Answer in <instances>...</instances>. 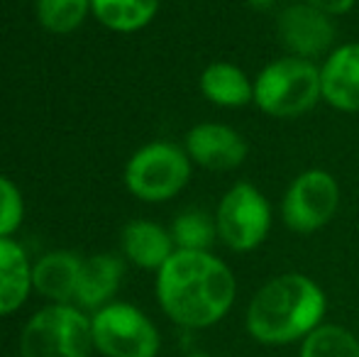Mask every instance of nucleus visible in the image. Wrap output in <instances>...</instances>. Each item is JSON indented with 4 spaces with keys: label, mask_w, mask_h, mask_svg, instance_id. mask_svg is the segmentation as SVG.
<instances>
[{
    "label": "nucleus",
    "mask_w": 359,
    "mask_h": 357,
    "mask_svg": "<svg viewBox=\"0 0 359 357\" xmlns=\"http://www.w3.org/2000/svg\"><path fill=\"white\" fill-rule=\"evenodd\" d=\"M237 296L232 269L213 252L176 250L156 271V299L176 325L210 328L230 314Z\"/></svg>",
    "instance_id": "nucleus-1"
},
{
    "label": "nucleus",
    "mask_w": 359,
    "mask_h": 357,
    "mask_svg": "<svg viewBox=\"0 0 359 357\" xmlns=\"http://www.w3.org/2000/svg\"><path fill=\"white\" fill-rule=\"evenodd\" d=\"M325 291L301 271H286L259 286L245 314V328L259 345H293L323 323Z\"/></svg>",
    "instance_id": "nucleus-2"
},
{
    "label": "nucleus",
    "mask_w": 359,
    "mask_h": 357,
    "mask_svg": "<svg viewBox=\"0 0 359 357\" xmlns=\"http://www.w3.org/2000/svg\"><path fill=\"white\" fill-rule=\"evenodd\" d=\"M320 100V67L308 59L286 54L266 64L255 79V105L269 118H301Z\"/></svg>",
    "instance_id": "nucleus-3"
},
{
    "label": "nucleus",
    "mask_w": 359,
    "mask_h": 357,
    "mask_svg": "<svg viewBox=\"0 0 359 357\" xmlns=\"http://www.w3.org/2000/svg\"><path fill=\"white\" fill-rule=\"evenodd\" d=\"M90 350V318L72 304H52L37 311L20 335L22 357H88Z\"/></svg>",
    "instance_id": "nucleus-4"
},
{
    "label": "nucleus",
    "mask_w": 359,
    "mask_h": 357,
    "mask_svg": "<svg viewBox=\"0 0 359 357\" xmlns=\"http://www.w3.org/2000/svg\"><path fill=\"white\" fill-rule=\"evenodd\" d=\"M191 157L171 142H149L130 157L125 186L140 201L164 203L179 196L191 181Z\"/></svg>",
    "instance_id": "nucleus-5"
},
{
    "label": "nucleus",
    "mask_w": 359,
    "mask_h": 357,
    "mask_svg": "<svg viewBox=\"0 0 359 357\" xmlns=\"http://www.w3.org/2000/svg\"><path fill=\"white\" fill-rule=\"evenodd\" d=\"M274 223L271 203L250 181L227 189L215 210L217 240L232 252H252L266 240Z\"/></svg>",
    "instance_id": "nucleus-6"
},
{
    "label": "nucleus",
    "mask_w": 359,
    "mask_h": 357,
    "mask_svg": "<svg viewBox=\"0 0 359 357\" xmlns=\"http://www.w3.org/2000/svg\"><path fill=\"white\" fill-rule=\"evenodd\" d=\"M93 348L105 357H156L159 330L149 318L130 304H108L95 311Z\"/></svg>",
    "instance_id": "nucleus-7"
},
{
    "label": "nucleus",
    "mask_w": 359,
    "mask_h": 357,
    "mask_svg": "<svg viewBox=\"0 0 359 357\" xmlns=\"http://www.w3.org/2000/svg\"><path fill=\"white\" fill-rule=\"evenodd\" d=\"M340 208V184L325 169H306L288 184L281 220L291 233L311 235L325 228Z\"/></svg>",
    "instance_id": "nucleus-8"
},
{
    "label": "nucleus",
    "mask_w": 359,
    "mask_h": 357,
    "mask_svg": "<svg viewBox=\"0 0 359 357\" xmlns=\"http://www.w3.org/2000/svg\"><path fill=\"white\" fill-rule=\"evenodd\" d=\"M335 18L306 3L286 5L276 18V39L288 57L316 62L335 49Z\"/></svg>",
    "instance_id": "nucleus-9"
},
{
    "label": "nucleus",
    "mask_w": 359,
    "mask_h": 357,
    "mask_svg": "<svg viewBox=\"0 0 359 357\" xmlns=\"http://www.w3.org/2000/svg\"><path fill=\"white\" fill-rule=\"evenodd\" d=\"M191 162L208 172H232L247 159V140L222 123H201L186 133L184 142Z\"/></svg>",
    "instance_id": "nucleus-10"
},
{
    "label": "nucleus",
    "mask_w": 359,
    "mask_h": 357,
    "mask_svg": "<svg viewBox=\"0 0 359 357\" xmlns=\"http://www.w3.org/2000/svg\"><path fill=\"white\" fill-rule=\"evenodd\" d=\"M323 100L340 113H359V42L335 47L320 64Z\"/></svg>",
    "instance_id": "nucleus-11"
},
{
    "label": "nucleus",
    "mask_w": 359,
    "mask_h": 357,
    "mask_svg": "<svg viewBox=\"0 0 359 357\" xmlns=\"http://www.w3.org/2000/svg\"><path fill=\"white\" fill-rule=\"evenodd\" d=\"M81 267H83V260L69 250L44 255L32 267V289H37L39 296L54 304H69L76 299Z\"/></svg>",
    "instance_id": "nucleus-12"
},
{
    "label": "nucleus",
    "mask_w": 359,
    "mask_h": 357,
    "mask_svg": "<svg viewBox=\"0 0 359 357\" xmlns=\"http://www.w3.org/2000/svg\"><path fill=\"white\" fill-rule=\"evenodd\" d=\"M123 252L135 267L159 271L176 252L174 238L151 220H133L123 230Z\"/></svg>",
    "instance_id": "nucleus-13"
},
{
    "label": "nucleus",
    "mask_w": 359,
    "mask_h": 357,
    "mask_svg": "<svg viewBox=\"0 0 359 357\" xmlns=\"http://www.w3.org/2000/svg\"><path fill=\"white\" fill-rule=\"evenodd\" d=\"M125 267L120 257L115 255H93V257L83 260L79 276V289H76V301L83 309H103V306L113 304L115 291L120 289Z\"/></svg>",
    "instance_id": "nucleus-14"
},
{
    "label": "nucleus",
    "mask_w": 359,
    "mask_h": 357,
    "mask_svg": "<svg viewBox=\"0 0 359 357\" xmlns=\"http://www.w3.org/2000/svg\"><path fill=\"white\" fill-rule=\"evenodd\" d=\"M201 93L220 108H242L255 103V81L232 62H213L201 74Z\"/></svg>",
    "instance_id": "nucleus-15"
},
{
    "label": "nucleus",
    "mask_w": 359,
    "mask_h": 357,
    "mask_svg": "<svg viewBox=\"0 0 359 357\" xmlns=\"http://www.w3.org/2000/svg\"><path fill=\"white\" fill-rule=\"evenodd\" d=\"M32 291V264L20 243L0 238V316L18 311Z\"/></svg>",
    "instance_id": "nucleus-16"
},
{
    "label": "nucleus",
    "mask_w": 359,
    "mask_h": 357,
    "mask_svg": "<svg viewBox=\"0 0 359 357\" xmlns=\"http://www.w3.org/2000/svg\"><path fill=\"white\" fill-rule=\"evenodd\" d=\"M161 0H90V13L113 32H137L159 13Z\"/></svg>",
    "instance_id": "nucleus-17"
},
{
    "label": "nucleus",
    "mask_w": 359,
    "mask_h": 357,
    "mask_svg": "<svg viewBox=\"0 0 359 357\" xmlns=\"http://www.w3.org/2000/svg\"><path fill=\"white\" fill-rule=\"evenodd\" d=\"M174 238L176 250H189V252H210L217 240L215 215L205 213L201 208H189L174 218L169 228Z\"/></svg>",
    "instance_id": "nucleus-18"
},
{
    "label": "nucleus",
    "mask_w": 359,
    "mask_h": 357,
    "mask_svg": "<svg viewBox=\"0 0 359 357\" xmlns=\"http://www.w3.org/2000/svg\"><path fill=\"white\" fill-rule=\"evenodd\" d=\"M298 357H359V338L337 323H320L301 340Z\"/></svg>",
    "instance_id": "nucleus-19"
},
{
    "label": "nucleus",
    "mask_w": 359,
    "mask_h": 357,
    "mask_svg": "<svg viewBox=\"0 0 359 357\" xmlns=\"http://www.w3.org/2000/svg\"><path fill=\"white\" fill-rule=\"evenodd\" d=\"M90 13V0H37V18L44 29L69 34L83 25Z\"/></svg>",
    "instance_id": "nucleus-20"
},
{
    "label": "nucleus",
    "mask_w": 359,
    "mask_h": 357,
    "mask_svg": "<svg viewBox=\"0 0 359 357\" xmlns=\"http://www.w3.org/2000/svg\"><path fill=\"white\" fill-rule=\"evenodd\" d=\"M25 201L20 189L0 174V238H10L22 225Z\"/></svg>",
    "instance_id": "nucleus-21"
},
{
    "label": "nucleus",
    "mask_w": 359,
    "mask_h": 357,
    "mask_svg": "<svg viewBox=\"0 0 359 357\" xmlns=\"http://www.w3.org/2000/svg\"><path fill=\"white\" fill-rule=\"evenodd\" d=\"M301 3L313 5V8L323 10V13L332 15V18H340V15H347L355 8L357 0H301Z\"/></svg>",
    "instance_id": "nucleus-22"
},
{
    "label": "nucleus",
    "mask_w": 359,
    "mask_h": 357,
    "mask_svg": "<svg viewBox=\"0 0 359 357\" xmlns=\"http://www.w3.org/2000/svg\"><path fill=\"white\" fill-rule=\"evenodd\" d=\"M245 3L255 10H269V8H274L279 0H245Z\"/></svg>",
    "instance_id": "nucleus-23"
},
{
    "label": "nucleus",
    "mask_w": 359,
    "mask_h": 357,
    "mask_svg": "<svg viewBox=\"0 0 359 357\" xmlns=\"http://www.w3.org/2000/svg\"><path fill=\"white\" fill-rule=\"evenodd\" d=\"M194 357H210V355H194Z\"/></svg>",
    "instance_id": "nucleus-24"
}]
</instances>
